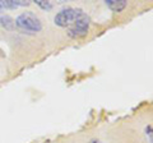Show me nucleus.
Here are the masks:
<instances>
[{
	"label": "nucleus",
	"mask_w": 153,
	"mask_h": 143,
	"mask_svg": "<svg viewBox=\"0 0 153 143\" xmlns=\"http://www.w3.org/2000/svg\"><path fill=\"white\" fill-rule=\"evenodd\" d=\"M0 25L5 28V30H13V27L16 26L14 25V19L9 16H1L0 17Z\"/></svg>",
	"instance_id": "obj_4"
},
{
	"label": "nucleus",
	"mask_w": 153,
	"mask_h": 143,
	"mask_svg": "<svg viewBox=\"0 0 153 143\" xmlns=\"http://www.w3.org/2000/svg\"><path fill=\"white\" fill-rule=\"evenodd\" d=\"M54 23L61 28H66V33L71 39H80L87 36L91 18L82 9L68 7L56 13Z\"/></svg>",
	"instance_id": "obj_1"
},
{
	"label": "nucleus",
	"mask_w": 153,
	"mask_h": 143,
	"mask_svg": "<svg viewBox=\"0 0 153 143\" xmlns=\"http://www.w3.org/2000/svg\"><path fill=\"white\" fill-rule=\"evenodd\" d=\"M106 5L111 9L112 12H121L123 9H125L128 3L125 0H106Z\"/></svg>",
	"instance_id": "obj_3"
},
{
	"label": "nucleus",
	"mask_w": 153,
	"mask_h": 143,
	"mask_svg": "<svg viewBox=\"0 0 153 143\" xmlns=\"http://www.w3.org/2000/svg\"><path fill=\"white\" fill-rule=\"evenodd\" d=\"M88 143H101V142H100V139H97V138H93V139H91Z\"/></svg>",
	"instance_id": "obj_6"
},
{
	"label": "nucleus",
	"mask_w": 153,
	"mask_h": 143,
	"mask_svg": "<svg viewBox=\"0 0 153 143\" xmlns=\"http://www.w3.org/2000/svg\"><path fill=\"white\" fill-rule=\"evenodd\" d=\"M35 3H36L41 9H44V10H50V9L52 8V3H50V1H44V0H36Z\"/></svg>",
	"instance_id": "obj_5"
},
{
	"label": "nucleus",
	"mask_w": 153,
	"mask_h": 143,
	"mask_svg": "<svg viewBox=\"0 0 153 143\" xmlns=\"http://www.w3.org/2000/svg\"><path fill=\"white\" fill-rule=\"evenodd\" d=\"M14 25L25 33H37L42 30V22L35 13L23 12L14 19Z\"/></svg>",
	"instance_id": "obj_2"
}]
</instances>
